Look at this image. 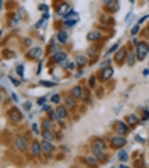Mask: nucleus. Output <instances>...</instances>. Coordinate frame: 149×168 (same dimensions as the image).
Here are the masks:
<instances>
[{
  "label": "nucleus",
  "instance_id": "16",
  "mask_svg": "<svg viewBox=\"0 0 149 168\" xmlns=\"http://www.w3.org/2000/svg\"><path fill=\"white\" fill-rule=\"evenodd\" d=\"M136 61H137V55H134V53H127V65L134 66Z\"/></svg>",
  "mask_w": 149,
  "mask_h": 168
},
{
  "label": "nucleus",
  "instance_id": "29",
  "mask_svg": "<svg viewBox=\"0 0 149 168\" xmlns=\"http://www.w3.org/2000/svg\"><path fill=\"white\" fill-rule=\"evenodd\" d=\"M117 48H119V44H114V46H112V48H110V49H109V55H112V53L115 51Z\"/></svg>",
  "mask_w": 149,
  "mask_h": 168
},
{
  "label": "nucleus",
  "instance_id": "18",
  "mask_svg": "<svg viewBox=\"0 0 149 168\" xmlns=\"http://www.w3.org/2000/svg\"><path fill=\"white\" fill-rule=\"evenodd\" d=\"M117 131H119V132H122V134H127L129 128H127L125 124H124V122H119V124H117Z\"/></svg>",
  "mask_w": 149,
  "mask_h": 168
},
{
  "label": "nucleus",
  "instance_id": "25",
  "mask_svg": "<svg viewBox=\"0 0 149 168\" xmlns=\"http://www.w3.org/2000/svg\"><path fill=\"white\" fill-rule=\"evenodd\" d=\"M76 61H78V65H81V66H83V65H87V58H85V56H78V58H76Z\"/></svg>",
  "mask_w": 149,
  "mask_h": 168
},
{
  "label": "nucleus",
  "instance_id": "5",
  "mask_svg": "<svg viewBox=\"0 0 149 168\" xmlns=\"http://www.w3.org/2000/svg\"><path fill=\"white\" fill-rule=\"evenodd\" d=\"M41 146H43V151H44L46 155H51V153H53V150H54V146L51 144V141H49V139H44Z\"/></svg>",
  "mask_w": 149,
  "mask_h": 168
},
{
  "label": "nucleus",
  "instance_id": "30",
  "mask_svg": "<svg viewBox=\"0 0 149 168\" xmlns=\"http://www.w3.org/2000/svg\"><path fill=\"white\" fill-rule=\"evenodd\" d=\"M137 31H139V26H136L134 29H132V36H134V34H137Z\"/></svg>",
  "mask_w": 149,
  "mask_h": 168
},
{
  "label": "nucleus",
  "instance_id": "11",
  "mask_svg": "<svg viewBox=\"0 0 149 168\" xmlns=\"http://www.w3.org/2000/svg\"><path fill=\"white\" fill-rule=\"evenodd\" d=\"M125 56H127V49H125V48H122V49H120V51L115 55V61L117 63H122L124 59H125Z\"/></svg>",
  "mask_w": 149,
  "mask_h": 168
},
{
  "label": "nucleus",
  "instance_id": "27",
  "mask_svg": "<svg viewBox=\"0 0 149 168\" xmlns=\"http://www.w3.org/2000/svg\"><path fill=\"white\" fill-rule=\"evenodd\" d=\"M51 100H53L54 104H58L59 100H61V97H59V95H53V97H51Z\"/></svg>",
  "mask_w": 149,
  "mask_h": 168
},
{
  "label": "nucleus",
  "instance_id": "12",
  "mask_svg": "<svg viewBox=\"0 0 149 168\" xmlns=\"http://www.w3.org/2000/svg\"><path fill=\"white\" fill-rule=\"evenodd\" d=\"M112 73H114V70H112V68H103V70H102V75H100V78H102V80H109V78L112 77Z\"/></svg>",
  "mask_w": 149,
  "mask_h": 168
},
{
  "label": "nucleus",
  "instance_id": "22",
  "mask_svg": "<svg viewBox=\"0 0 149 168\" xmlns=\"http://www.w3.org/2000/svg\"><path fill=\"white\" fill-rule=\"evenodd\" d=\"M119 160H120V161H125V160H127V153H125L124 150L119 151Z\"/></svg>",
  "mask_w": 149,
  "mask_h": 168
},
{
  "label": "nucleus",
  "instance_id": "10",
  "mask_svg": "<svg viewBox=\"0 0 149 168\" xmlns=\"http://www.w3.org/2000/svg\"><path fill=\"white\" fill-rule=\"evenodd\" d=\"M68 15H69V17L66 19V21H65V26H66V27H71L73 24L76 22V14H73V10H71V12H69Z\"/></svg>",
  "mask_w": 149,
  "mask_h": 168
},
{
  "label": "nucleus",
  "instance_id": "19",
  "mask_svg": "<svg viewBox=\"0 0 149 168\" xmlns=\"http://www.w3.org/2000/svg\"><path fill=\"white\" fill-rule=\"evenodd\" d=\"M127 122H129V124H132V126H136L139 122V117L137 116H127Z\"/></svg>",
  "mask_w": 149,
  "mask_h": 168
},
{
  "label": "nucleus",
  "instance_id": "26",
  "mask_svg": "<svg viewBox=\"0 0 149 168\" xmlns=\"http://www.w3.org/2000/svg\"><path fill=\"white\" fill-rule=\"evenodd\" d=\"M43 136H44V139H49V141H51V138H53V134H51V131H46V129H44V132H43Z\"/></svg>",
  "mask_w": 149,
  "mask_h": 168
},
{
  "label": "nucleus",
  "instance_id": "21",
  "mask_svg": "<svg viewBox=\"0 0 149 168\" xmlns=\"http://www.w3.org/2000/svg\"><path fill=\"white\" fill-rule=\"evenodd\" d=\"M58 116H59V119H61V121L66 117V109H65V107H58Z\"/></svg>",
  "mask_w": 149,
  "mask_h": 168
},
{
  "label": "nucleus",
  "instance_id": "1",
  "mask_svg": "<svg viewBox=\"0 0 149 168\" xmlns=\"http://www.w3.org/2000/svg\"><path fill=\"white\" fill-rule=\"evenodd\" d=\"M91 150H93L95 155H97L98 160H103V158H105V150H107V146H105V143H103L102 139H95L93 144H91Z\"/></svg>",
  "mask_w": 149,
  "mask_h": 168
},
{
  "label": "nucleus",
  "instance_id": "20",
  "mask_svg": "<svg viewBox=\"0 0 149 168\" xmlns=\"http://www.w3.org/2000/svg\"><path fill=\"white\" fill-rule=\"evenodd\" d=\"M65 102H66V105H68V107H75V97H73V95H71V97H66Z\"/></svg>",
  "mask_w": 149,
  "mask_h": 168
},
{
  "label": "nucleus",
  "instance_id": "3",
  "mask_svg": "<svg viewBox=\"0 0 149 168\" xmlns=\"http://www.w3.org/2000/svg\"><path fill=\"white\" fill-rule=\"evenodd\" d=\"M125 138L124 136H120V134H117V136H114L112 138V141H110V144H112V148H124L125 146Z\"/></svg>",
  "mask_w": 149,
  "mask_h": 168
},
{
  "label": "nucleus",
  "instance_id": "24",
  "mask_svg": "<svg viewBox=\"0 0 149 168\" xmlns=\"http://www.w3.org/2000/svg\"><path fill=\"white\" fill-rule=\"evenodd\" d=\"M85 161H87V165H97V158H95V156H93V158H91V156H88Z\"/></svg>",
  "mask_w": 149,
  "mask_h": 168
},
{
  "label": "nucleus",
  "instance_id": "23",
  "mask_svg": "<svg viewBox=\"0 0 149 168\" xmlns=\"http://www.w3.org/2000/svg\"><path fill=\"white\" fill-rule=\"evenodd\" d=\"M107 9H109V10H115V9H117V0H114V2H110V4H107Z\"/></svg>",
  "mask_w": 149,
  "mask_h": 168
},
{
  "label": "nucleus",
  "instance_id": "14",
  "mask_svg": "<svg viewBox=\"0 0 149 168\" xmlns=\"http://www.w3.org/2000/svg\"><path fill=\"white\" fill-rule=\"evenodd\" d=\"M41 151H43V146H39L37 143H34L32 146H31V153H32V156H39Z\"/></svg>",
  "mask_w": 149,
  "mask_h": 168
},
{
  "label": "nucleus",
  "instance_id": "7",
  "mask_svg": "<svg viewBox=\"0 0 149 168\" xmlns=\"http://www.w3.org/2000/svg\"><path fill=\"white\" fill-rule=\"evenodd\" d=\"M71 95L75 97V99H81V97H85V90H83V87H80V85H78V87H75V88L71 90Z\"/></svg>",
  "mask_w": 149,
  "mask_h": 168
},
{
  "label": "nucleus",
  "instance_id": "31",
  "mask_svg": "<svg viewBox=\"0 0 149 168\" xmlns=\"http://www.w3.org/2000/svg\"><path fill=\"white\" fill-rule=\"evenodd\" d=\"M146 36L149 37V27H147V29H146Z\"/></svg>",
  "mask_w": 149,
  "mask_h": 168
},
{
  "label": "nucleus",
  "instance_id": "17",
  "mask_svg": "<svg viewBox=\"0 0 149 168\" xmlns=\"http://www.w3.org/2000/svg\"><path fill=\"white\" fill-rule=\"evenodd\" d=\"M56 37H58L59 43H66V41H68V34H66L65 31H59V32L56 34Z\"/></svg>",
  "mask_w": 149,
  "mask_h": 168
},
{
  "label": "nucleus",
  "instance_id": "32",
  "mask_svg": "<svg viewBox=\"0 0 149 168\" xmlns=\"http://www.w3.org/2000/svg\"><path fill=\"white\" fill-rule=\"evenodd\" d=\"M103 2H105V4H110V2H114V0H103Z\"/></svg>",
  "mask_w": 149,
  "mask_h": 168
},
{
  "label": "nucleus",
  "instance_id": "15",
  "mask_svg": "<svg viewBox=\"0 0 149 168\" xmlns=\"http://www.w3.org/2000/svg\"><path fill=\"white\" fill-rule=\"evenodd\" d=\"M102 37V32H98V31H91L88 32V41H98Z\"/></svg>",
  "mask_w": 149,
  "mask_h": 168
},
{
  "label": "nucleus",
  "instance_id": "9",
  "mask_svg": "<svg viewBox=\"0 0 149 168\" xmlns=\"http://www.w3.org/2000/svg\"><path fill=\"white\" fill-rule=\"evenodd\" d=\"M9 117H10L12 121H15V122H19V121H22V114L19 112L17 109H12L10 112H9Z\"/></svg>",
  "mask_w": 149,
  "mask_h": 168
},
{
  "label": "nucleus",
  "instance_id": "8",
  "mask_svg": "<svg viewBox=\"0 0 149 168\" xmlns=\"http://www.w3.org/2000/svg\"><path fill=\"white\" fill-rule=\"evenodd\" d=\"M53 61L54 63H65L66 61V53L65 51H58L54 56H53Z\"/></svg>",
  "mask_w": 149,
  "mask_h": 168
},
{
  "label": "nucleus",
  "instance_id": "2",
  "mask_svg": "<svg viewBox=\"0 0 149 168\" xmlns=\"http://www.w3.org/2000/svg\"><path fill=\"white\" fill-rule=\"evenodd\" d=\"M149 53V46L147 43H137L136 44V55H137V59H144Z\"/></svg>",
  "mask_w": 149,
  "mask_h": 168
},
{
  "label": "nucleus",
  "instance_id": "28",
  "mask_svg": "<svg viewBox=\"0 0 149 168\" xmlns=\"http://www.w3.org/2000/svg\"><path fill=\"white\" fill-rule=\"evenodd\" d=\"M43 128L46 129V131H49V129H51V122H49V121H46V122L43 124Z\"/></svg>",
  "mask_w": 149,
  "mask_h": 168
},
{
  "label": "nucleus",
  "instance_id": "13",
  "mask_svg": "<svg viewBox=\"0 0 149 168\" xmlns=\"http://www.w3.org/2000/svg\"><path fill=\"white\" fill-rule=\"evenodd\" d=\"M69 12H71V9H69L66 4H61V5L58 7V14H59V15H68Z\"/></svg>",
  "mask_w": 149,
  "mask_h": 168
},
{
  "label": "nucleus",
  "instance_id": "6",
  "mask_svg": "<svg viewBox=\"0 0 149 168\" xmlns=\"http://www.w3.org/2000/svg\"><path fill=\"white\" fill-rule=\"evenodd\" d=\"M41 56H43V49L41 48H32L29 51V58L31 59H39Z\"/></svg>",
  "mask_w": 149,
  "mask_h": 168
},
{
  "label": "nucleus",
  "instance_id": "4",
  "mask_svg": "<svg viewBox=\"0 0 149 168\" xmlns=\"http://www.w3.org/2000/svg\"><path fill=\"white\" fill-rule=\"evenodd\" d=\"M15 148H17V150H26L27 148V139L24 138V136H19L17 139H15Z\"/></svg>",
  "mask_w": 149,
  "mask_h": 168
}]
</instances>
